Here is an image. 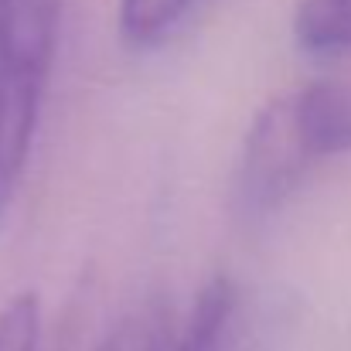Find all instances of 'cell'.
Instances as JSON below:
<instances>
[{"label":"cell","instance_id":"6da1fadb","mask_svg":"<svg viewBox=\"0 0 351 351\" xmlns=\"http://www.w3.org/2000/svg\"><path fill=\"white\" fill-rule=\"evenodd\" d=\"M314 154L304 143L293 93L273 96L245 130L235 160L232 205L242 222H263L280 212L314 167Z\"/></svg>","mask_w":351,"mask_h":351},{"label":"cell","instance_id":"7a4b0ae2","mask_svg":"<svg viewBox=\"0 0 351 351\" xmlns=\"http://www.w3.org/2000/svg\"><path fill=\"white\" fill-rule=\"evenodd\" d=\"M65 0H0V79L48 89Z\"/></svg>","mask_w":351,"mask_h":351},{"label":"cell","instance_id":"3957f363","mask_svg":"<svg viewBox=\"0 0 351 351\" xmlns=\"http://www.w3.org/2000/svg\"><path fill=\"white\" fill-rule=\"evenodd\" d=\"M293 110L314 160L351 154V79H321L293 89Z\"/></svg>","mask_w":351,"mask_h":351},{"label":"cell","instance_id":"277c9868","mask_svg":"<svg viewBox=\"0 0 351 351\" xmlns=\"http://www.w3.org/2000/svg\"><path fill=\"white\" fill-rule=\"evenodd\" d=\"M293 41L314 58L351 55V0H300L293 10Z\"/></svg>","mask_w":351,"mask_h":351},{"label":"cell","instance_id":"5b68a950","mask_svg":"<svg viewBox=\"0 0 351 351\" xmlns=\"http://www.w3.org/2000/svg\"><path fill=\"white\" fill-rule=\"evenodd\" d=\"M235 300H239V293H235L232 280L212 276L202 287V293L191 307V317H188L184 331L174 338L171 351H219L235 314Z\"/></svg>","mask_w":351,"mask_h":351},{"label":"cell","instance_id":"8992f818","mask_svg":"<svg viewBox=\"0 0 351 351\" xmlns=\"http://www.w3.org/2000/svg\"><path fill=\"white\" fill-rule=\"evenodd\" d=\"M171 304L164 297H150L136 304L126 317H119V324L106 331L93 351H171Z\"/></svg>","mask_w":351,"mask_h":351},{"label":"cell","instance_id":"52a82bcc","mask_svg":"<svg viewBox=\"0 0 351 351\" xmlns=\"http://www.w3.org/2000/svg\"><path fill=\"white\" fill-rule=\"evenodd\" d=\"M198 0H119V38L130 48L160 45Z\"/></svg>","mask_w":351,"mask_h":351},{"label":"cell","instance_id":"ba28073f","mask_svg":"<svg viewBox=\"0 0 351 351\" xmlns=\"http://www.w3.org/2000/svg\"><path fill=\"white\" fill-rule=\"evenodd\" d=\"M41 345V297L24 290L0 307V351H38Z\"/></svg>","mask_w":351,"mask_h":351}]
</instances>
